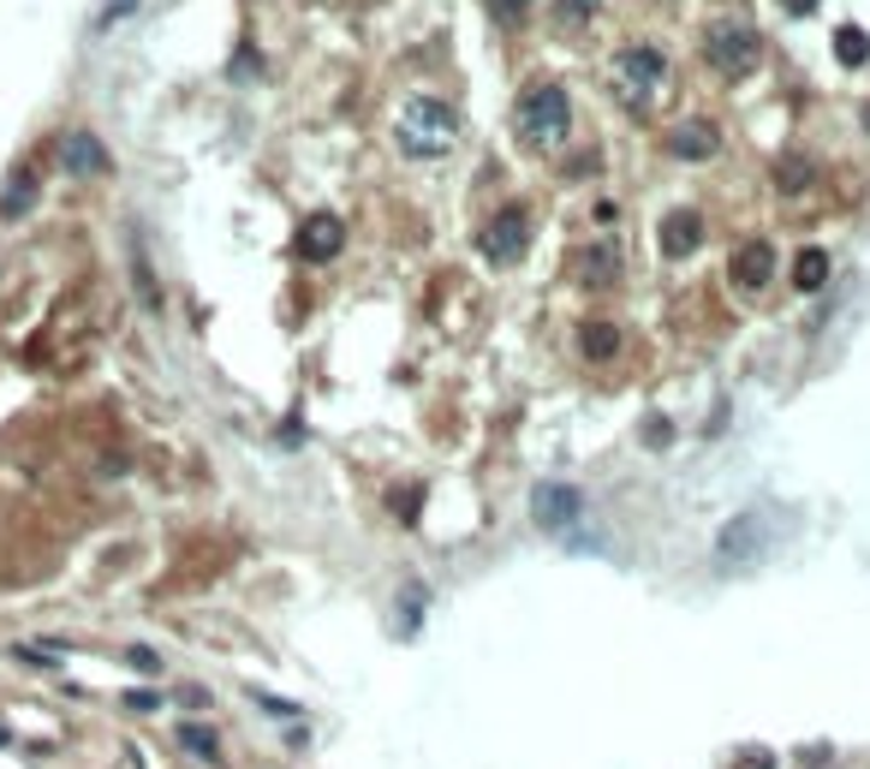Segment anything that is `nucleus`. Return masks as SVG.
<instances>
[{"mask_svg":"<svg viewBox=\"0 0 870 769\" xmlns=\"http://www.w3.org/2000/svg\"><path fill=\"white\" fill-rule=\"evenodd\" d=\"M703 54H710L715 72H734V78H746V72L758 66L763 42H758V30H751V24L722 19V24H710V36H703Z\"/></svg>","mask_w":870,"mask_h":769,"instance_id":"nucleus-3","label":"nucleus"},{"mask_svg":"<svg viewBox=\"0 0 870 769\" xmlns=\"http://www.w3.org/2000/svg\"><path fill=\"white\" fill-rule=\"evenodd\" d=\"M835 48H841V60H847V66H865V60H870V36L859 30V24H841V30H835Z\"/></svg>","mask_w":870,"mask_h":769,"instance_id":"nucleus-17","label":"nucleus"},{"mask_svg":"<svg viewBox=\"0 0 870 769\" xmlns=\"http://www.w3.org/2000/svg\"><path fill=\"white\" fill-rule=\"evenodd\" d=\"M30 204H36V173H12V185L0 192V209H7V216H24Z\"/></svg>","mask_w":870,"mask_h":769,"instance_id":"nucleus-16","label":"nucleus"},{"mask_svg":"<svg viewBox=\"0 0 870 769\" xmlns=\"http://www.w3.org/2000/svg\"><path fill=\"white\" fill-rule=\"evenodd\" d=\"M823 281H829V251H799V263H793V286H799V293H817Z\"/></svg>","mask_w":870,"mask_h":769,"instance_id":"nucleus-13","label":"nucleus"},{"mask_svg":"<svg viewBox=\"0 0 870 769\" xmlns=\"http://www.w3.org/2000/svg\"><path fill=\"white\" fill-rule=\"evenodd\" d=\"M614 269H621V263H614V245H590L585 257H578V274H585L590 286H609Z\"/></svg>","mask_w":870,"mask_h":769,"instance_id":"nucleus-14","label":"nucleus"},{"mask_svg":"<svg viewBox=\"0 0 870 769\" xmlns=\"http://www.w3.org/2000/svg\"><path fill=\"white\" fill-rule=\"evenodd\" d=\"M137 668V674H161V662H156V650H132V657H125Z\"/></svg>","mask_w":870,"mask_h":769,"instance_id":"nucleus-23","label":"nucleus"},{"mask_svg":"<svg viewBox=\"0 0 870 769\" xmlns=\"http://www.w3.org/2000/svg\"><path fill=\"white\" fill-rule=\"evenodd\" d=\"M7 740H12V734H7V722H0V746H7Z\"/></svg>","mask_w":870,"mask_h":769,"instance_id":"nucleus-28","label":"nucleus"},{"mask_svg":"<svg viewBox=\"0 0 870 769\" xmlns=\"http://www.w3.org/2000/svg\"><path fill=\"white\" fill-rule=\"evenodd\" d=\"M125 710H137V716H149V710H156V692H132V698H125Z\"/></svg>","mask_w":870,"mask_h":769,"instance_id":"nucleus-26","label":"nucleus"},{"mask_svg":"<svg viewBox=\"0 0 870 769\" xmlns=\"http://www.w3.org/2000/svg\"><path fill=\"white\" fill-rule=\"evenodd\" d=\"M132 7H137V0H108V7H102V24H120Z\"/></svg>","mask_w":870,"mask_h":769,"instance_id":"nucleus-24","label":"nucleus"},{"mask_svg":"<svg viewBox=\"0 0 870 769\" xmlns=\"http://www.w3.org/2000/svg\"><path fill=\"white\" fill-rule=\"evenodd\" d=\"M60 161H66V173H108V149L96 144L90 132H66V144H60Z\"/></svg>","mask_w":870,"mask_h":769,"instance_id":"nucleus-12","label":"nucleus"},{"mask_svg":"<svg viewBox=\"0 0 870 769\" xmlns=\"http://www.w3.org/2000/svg\"><path fill=\"white\" fill-rule=\"evenodd\" d=\"M698 239H703V216H698V209H674V216L662 221V251H667V257L698 251Z\"/></svg>","mask_w":870,"mask_h":769,"instance_id":"nucleus-11","label":"nucleus"},{"mask_svg":"<svg viewBox=\"0 0 870 769\" xmlns=\"http://www.w3.org/2000/svg\"><path fill=\"white\" fill-rule=\"evenodd\" d=\"M655 84H662V54H655V48H626V54L614 60V90H621L626 108H645Z\"/></svg>","mask_w":870,"mask_h":769,"instance_id":"nucleus-5","label":"nucleus"},{"mask_svg":"<svg viewBox=\"0 0 870 769\" xmlns=\"http://www.w3.org/2000/svg\"><path fill=\"white\" fill-rule=\"evenodd\" d=\"M489 7H495V19H501V24H519L531 0H489Z\"/></svg>","mask_w":870,"mask_h":769,"instance_id":"nucleus-21","label":"nucleus"},{"mask_svg":"<svg viewBox=\"0 0 870 769\" xmlns=\"http://www.w3.org/2000/svg\"><path fill=\"white\" fill-rule=\"evenodd\" d=\"M531 513H537V525H543V532H566V525L585 513V496H578L573 484H543V489L531 496Z\"/></svg>","mask_w":870,"mask_h":769,"instance_id":"nucleus-7","label":"nucleus"},{"mask_svg":"<svg viewBox=\"0 0 870 769\" xmlns=\"http://www.w3.org/2000/svg\"><path fill=\"white\" fill-rule=\"evenodd\" d=\"M787 12H817V0H781Z\"/></svg>","mask_w":870,"mask_h":769,"instance_id":"nucleus-27","label":"nucleus"},{"mask_svg":"<svg viewBox=\"0 0 870 769\" xmlns=\"http://www.w3.org/2000/svg\"><path fill=\"white\" fill-rule=\"evenodd\" d=\"M180 746H185V752H197V758H216V752H221V740H216V728H204V722H185V728H180Z\"/></svg>","mask_w":870,"mask_h":769,"instance_id":"nucleus-18","label":"nucleus"},{"mask_svg":"<svg viewBox=\"0 0 870 769\" xmlns=\"http://www.w3.org/2000/svg\"><path fill=\"white\" fill-rule=\"evenodd\" d=\"M769 274H775V245H763V239L739 245V257H734V286L758 293V286H769Z\"/></svg>","mask_w":870,"mask_h":769,"instance_id":"nucleus-10","label":"nucleus"},{"mask_svg":"<svg viewBox=\"0 0 870 769\" xmlns=\"http://www.w3.org/2000/svg\"><path fill=\"white\" fill-rule=\"evenodd\" d=\"M578 346H585V358H614V352H621V329H614V322H585Z\"/></svg>","mask_w":870,"mask_h":769,"instance_id":"nucleus-15","label":"nucleus"},{"mask_svg":"<svg viewBox=\"0 0 870 769\" xmlns=\"http://www.w3.org/2000/svg\"><path fill=\"white\" fill-rule=\"evenodd\" d=\"M453 137H459V113L448 102H436V96H412L406 108H400V149L418 161H436L453 149Z\"/></svg>","mask_w":870,"mask_h":769,"instance_id":"nucleus-2","label":"nucleus"},{"mask_svg":"<svg viewBox=\"0 0 870 769\" xmlns=\"http://www.w3.org/2000/svg\"><path fill=\"white\" fill-rule=\"evenodd\" d=\"M513 132H519L525 149H561L566 132H573V102H566L561 84H531V90L519 96Z\"/></svg>","mask_w":870,"mask_h":769,"instance_id":"nucleus-1","label":"nucleus"},{"mask_svg":"<svg viewBox=\"0 0 870 769\" xmlns=\"http://www.w3.org/2000/svg\"><path fill=\"white\" fill-rule=\"evenodd\" d=\"M257 72V48H238V66H233V78H250Z\"/></svg>","mask_w":870,"mask_h":769,"instance_id":"nucleus-25","label":"nucleus"},{"mask_svg":"<svg viewBox=\"0 0 870 769\" xmlns=\"http://www.w3.org/2000/svg\"><path fill=\"white\" fill-rule=\"evenodd\" d=\"M590 12H597V0H554V19L561 24H585Z\"/></svg>","mask_w":870,"mask_h":769,"instance_id":"nucleus-20","label":"nucleus"},{"mask_svg":"<svg viewBox=\"0 0 870 769\" xmlns=\"http://www.w3.org/2000/svg\"><path fill=\"white\" fill-rule=\"evenodd\" d=\"M477 251H483L495 269H507V263H519L525 251H531V216L525 209H501L495 221L483 227V239H477Z\"/></svg>","mask_w":870,"mask_h":769,"instance_id":"nucleus-4","label":"nucleus"},{"mask_svg":"<svg viewBox=\"0 0 870 769\" xmlns=\"http://www.w3.org/2000/svg\"><path fill=\"white\" fill-rule=\"evenodd\" d=\"M763 544H769V520H763V513H739L734 525H722L715 554H722V561H758Z\"/></svg>","mask_w":870,"mask_h":769,"instance_id":"nucleus-6","label":"nucleus"},{"mask_svg":"<svg viewBox=\"0 0 870 769\" xmlns=\"http://www.w3.org/2000/svg\"><path fill=\"white\" fill-rule=\"evenodd\" d=\"M257 704H262V710H269V716H281V722H286V716H298V704H286V698H269V692H257Z\"/></svg>","mask_w":870,"mask_h":769,"instance_id":"nucleus-22","label":"nucleus"},{"mask_svg":"<svg viewBox=\"0 0 870 769\" xmlns=\"http://www.w3.org/2000/svg\"><path fill=\"white\" fill-rule=\"evenodd\" d=\"M715 149H722V132H715L710 120H679L674 132H667V156L674 161H710Z\"/></svg>","mask_w":870,"mask_h":769,"instance_id":"nucleus-8","label":"nucleus"},{"mask_svg":"<svg viewBox=\"0 0 870 769\" xmlns=\"http://www.w3.org/2000/svg\"><path fill=\"white\" fill-rule=\"evenodd\" d=\"M340 245H346V227H340V216H328V209L298 227V257H310V263L340 257Z\"/></svg>","mask_w":870,"mask_h":769,"instance_id":"nucleus-9","label":"nucleus"},{"mask_svg":"<svg viewBox=\"0 0 870 769\" xmlns=\"http://www.w3.org/2000/svg\"><path fill=\"white\" fill-rule=\"evenodd\" d=\"M775 180H781V192H805V185H811V161H799V156H793V161H781V173H775Z\"/></svg>","mask_w":870,"mask_h":769,"instance_id":"nucleus-19","label":"nucleus"}]
</instances>
